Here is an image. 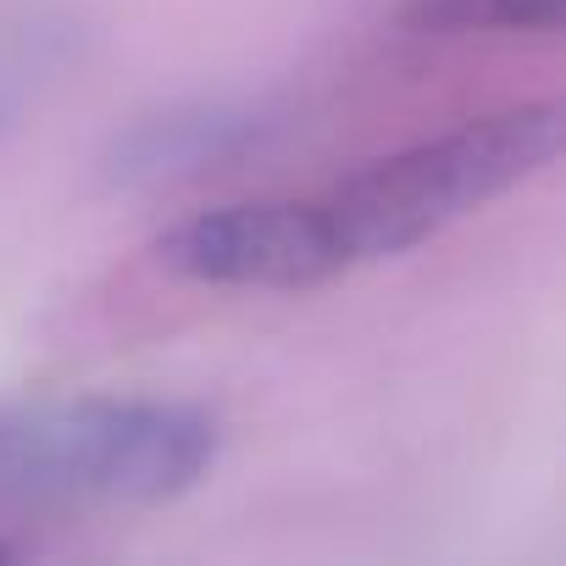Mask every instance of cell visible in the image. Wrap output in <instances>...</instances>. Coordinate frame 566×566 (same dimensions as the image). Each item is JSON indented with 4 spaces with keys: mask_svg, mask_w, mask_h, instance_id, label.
Instances as JSON below:
<instances>
[{
    "mask_svg": "<svg viewBox=\"0 0 566 566\" xmlns=\"http://www.w3.org/2000/svg\"><path fill=\"white\" fill-rule=\"evenodd\" d=\"M90 23L67 7L0 12V134L40 117L90 62Z\"/></svg>",
    "mask_w": 566,
    "mask_h": 566,
    "instance_id": "obj_5",
    "label": "cell"
},
{
    "mask_svg": "<svg viewBox=\"0 0 566 566\" xmlns=\"http://www.w3.org/2000/svg\"><path fill=\"white\" fill-rule=\"evenodd\" d=\"M222 455V422L189 400H0V494L56 505H161Z\"/></svg>",
    "mask_w": 566,
    "mask_h": 566,
    "instance_id": "obj_1",
    "label": "cell"
},
{
    "mask_svg": "<svg viewBox=\"0 0 566 566\" xmlns=\"http://www.w3.org/2000/svg\"><path fill=\"white\" fill-rule=\"evenodd\" d=\"M560 0H406L400 29L411 34H527V29H555Z\"/></svg>",
    "mask_w": 566,
    "mask_h": 566,
    "instance_id": "obj_6",
    "label": "cell"
},
{
    "mask_svg": "<svg viewBox=\"0 0 566 566\" xmlns=\"http://www.w3.org/2000/svg\"><path fill=\"white\" fill-rule=\"evenodd\" d=\"M156 261L206 290H312L350 272L334 217L317 195L195 211L156 239Z\"/></svg>",
    "mask_w": 566,
    "mask_h": 566,
    "instance_id": "obj_3",
    "label": "cell"
},
{
    "mask_svg": "<svg viewBox=\"0 0 566 566\" xmlns=\"http://www.w3.org/2000/svg\"><path fill=\"white\" fill-rule=\"evenodd\" d=\"M555 150H560V106L522 101L472 117L450 134L417 139L406 150H389L339 178L334 189H323L317 200L328 206L350 266H361L433 239L439 228L461 222L467 211L533 178Z\"/></svg>",
    "mask_w": 566,
    "mask_h": 566,
    "instance_id": "obj_2",
    "label": "cell"
},
{
    "mask_svg": "<svg viewBox=\"0 0 566 566\" xmlns=\"http://www.w3.org/2000/svg\"><path fill=\"white\" fill-rule=\"evenodd\" d=\"M12 555H18V549H12V544H7V538H0V560H12Z\"/></svg>",
    "mask_w": 566,
    "mask_h": 566,
    "instance_id": "obj_7",
    "label": "cell"
},
{
    "mask_svg": "<svg viewBox=\"0 0 566 566\" xmlns=\"http://www.w3.org/2000/svg\"><path fill=\"white\" fill-rule=\"evenodd\" d=\"M277 134V117L255 101H228V95H195V101H167L139 117H128L106 150H101V184L123 195H161L184 189L217 172H233L266 139Z\"/></svg>",
    "mask_w": 566,
    "mask_h": 566,
    "instance_id": "obj_4",
    "label": "cell"
}]
</instances>
